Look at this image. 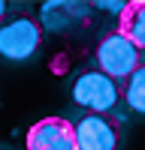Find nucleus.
<instances>
[{
	"instance_id": "1",
	"label": "nucleus",
	"mask_w": 145,
	"mask_h": 150,
	"mask_svg": "<svg viewBox=\"0 0 145 150\" xmlns=\"http://www.w3.org/2000/svg\"><path fill=\"white\" fill-rule=\"evenodd\" d=\"M139 66H142V51L127 39L124 33L109 30L100 39V45H97V69H103L109 78H115L118 84H124Z\"/></svg>"
},
{
	"instance_id": "2",
	"label": "nucleus",
	"mask_w": 145,
	"mask_h": 150,
	"mask_svg": "<svg viewBox=\"0 0 145 150\" xmlns=\"http://www.w3.org/2000/svg\"><path fill=\"white\" fill-rule=\"evenodd\" d=\"M72 102L88 111H112L121 99V84L103 69H85L72 81Z\"/></svg>"
},
{
	"instance_id": "3",
	"label": "nucleus",
	"mask_w": 145,
	"mask_h": 150,
	"mask_svg": "<svg viewBox=\"0 0 145 150\" xmlns=\"http://www.w3.org/2000/svg\"><path fill=\"white\" fill-rule=\"evenodd\" d=\"M79 150H115L121 141V120L112 111H88L76 120Z\"/></svg>"
},
{
	"instance_id": "4",
	"label": "nucleus",
	"mask_w": 145,
	"mask_h": 150,
	"mask_svg": "<svg viewBox=\"0 0 145 150\" xmlns=\"http://www.w3.org/2000/svg\"><path fill=\"white\" fill-rule=\"evenodd\" d=\"M27 150H79L76 126L67 117H42L27 129Z\"/></svg>"
},
{
	"instance_id": "5",
	"label": "nucleus",
	"mask_w": 145,
	"mask_h": 150,
	"mask_svg": "<svg viewBox=\"0 0 145 150\" xmlns=\"http://www.w3.org/2000/svg\"><path fill=\"white\" fill-rule=\"evenodd\" d=\"M39 45V27L36 21L27 18V15H18L3 24L0 30V51H3L9 60H24L36 51Z\"/></svg>"
},
{
	"instance_id": "6",
	"label": "nucleus",
	"mask_w": 145,
	"mask_h": 150,
	"mask_svg": "<svg viewBox=\"0 0 145 150\" xmlns=\"http://www.w3.org/2000/svg\"><path fill=\"white\" fill-rule=\"evenodd\" d=\"M118 33H124L139 51L145 48V0H133V3H124V6H121Z\"/></svg>"
},
{
	"instance_id": "7",
	"label": "nucleus",
	"mask_w": 145,
	"mask_h": 150,
	"mask_svg": "<svg viewBox=\"0 0 145 150\" xmlns=\"http://www.w3.org/2000/svg\"><path fill=\"white\" fill-rule=\"evenodd\" d=\"M124 99H127V105L133 111L145 114V63L124 81Z\"/></svg>"
}]
</instances>
